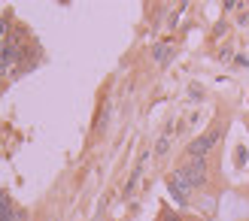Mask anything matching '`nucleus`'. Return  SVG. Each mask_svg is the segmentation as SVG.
<instances>
[{
    "instance_id": "nucleus-2",
    "label": "nucleus",
    "mask_w": 249,
    "mask_h": 221,
    "mask_svg": "<svg viewBox=\"0 0 249 221\" xmlns=\"http://www.w3.org/2000/svg\"><path fill=\"white\" fill-rule=\"evenodd\" d=\"M219 140H222L219 130H210V133H204V137L192 140V142H189V158H192V161H197V158H201V161H207V155L216 149Z\"/></svg>"
},
{
    "instance_id": "nucleus-5",
    "label": "nucleus",
    "mask_w": 249,
    "mask_h": 221,
    "mask_svg": "<svg viewBox=\"0 0 249 221\" xmlns=\"http://www.w3.org/2000/svg\"><path fill=\"white\" fill-rule=\"evenodd\" d=\"M0 218H9V197L0 194Z\"/></svg>"
},
{
    "instance_id": "nucleus-4",
    "label": "nucleus",
    "mask_w": 249,
    "mask_h": 221,
    "mask_svg": "<svg viewBox=\"0 0 249 221\" xmlns=\"http://www.w3.org/2000/svg\"><path fill=\"white\" fill-rule=\"evenodd\" d=\"M152 58L158 61V64H170V58H173V46L170 43H161L152 48Z\"/></svg>"
},
{
    "instance_id": "nucleus-7",
    "label": "nucleus",
    "mask_w": 249,
    "mask_h": 221,
    "mask_svg": "<svg viewBox=\"0 0 249 221\" xmlns=\"http://www.w3.org/2000/svg\"><path fill=\"white\" fill-rule=\"evenodd\" d=\"M6 28H9V18L0 16V43H3V36H6Z\"/></svg>"
},
{
    "instance_id": "nucleus-6",
    "label": "nucleus",
    "mask_w": 249,
    "mask_h": 221,
    "mask_svg": "<svg viewBox=\"0 0 249 221\" xmlns=\"http://www.w3.org/2000/svg\"><path fill=\"white\" fill-rule=\"evenodd\" d=\"M170 149V140H158V145H155V155H164Z\"/></svg>"
},
{
    "instance_id": "nucleus-3",
    "label": "nucleus",
    "mask_w": 249,
    "mask_h": 221,
    "mask_svg": "<svg viewBox=\"0 0 249 221\" xmlns=\"http://www.w3.org/2000/svg\"><path fill=\"white\" fill-rule=\"evenodd\" d=\"M167 188H170V194H173V200H177V203H189V194H192V185H189V182H185L179 173H170L167 176Z\"/></svg>"
},
{
    "instance_id": "nucleus-1",
    "label": "nucleus",
    "mask_w": 249,
    "mask_h": 221,
    "mask_svg": "<svg viewBox=\"0 0 249 221\" xmlns=\"http://www.w3.org/2000/svg\"><path fill=\"white\" fill-rule=\"evenodd\" d=\"M177 173L192 185V191H197V188L207 185V161H201V158H197V161H189L185 167H179Z\"/></svg>"
},
{
    "instance_id": "nucleus-8",
    "label": "nucleus",
    "mask_w": 249,
    "mask_h": 221,
    "mask_svg": "<svg viewBox=\"0 0 249 221\" xmlns=\"http://www.w3.org/2000/svg\"><path fill=\"white\" fill-rule=\"evenodd\" d=\"M0 221H9V218H0Z\"/></svg>"
}]
</instances>
